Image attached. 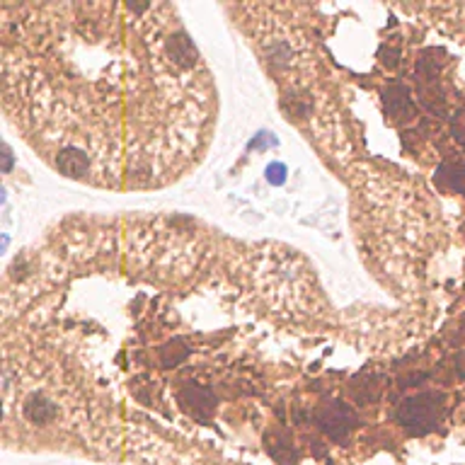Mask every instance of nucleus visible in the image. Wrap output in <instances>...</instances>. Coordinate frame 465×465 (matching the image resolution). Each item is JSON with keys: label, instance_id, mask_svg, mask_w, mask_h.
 Wrapping results in <instances>:
<instances>
[{"label": "nucleus", "instance_id": "nucleus-3", "mask_svg": "<svg viewBox=\"0 0 465 465\" xmlns=\"http://www.w3.org/2000/svg\"><path fill=\"white\" fill-rule=\"evenodd\" d=\"M56 167H58V172L66 175V177L78 180V177H85L87 172L92 170V160L80 151V148L66 146L58 151V155H56Z\"/></svg>", "mask_w": 465, "mask_h": 465}, {"label": "nucleus", "instance_id": "nucleus-6", "mask_svg": "<svg viewBox=\"0 0 465 465\" xmlns=\"http://www.w3.org/2000/svg\"><path fill=\"white\" fill-rule=\"evenodd\" d=\"M385 102H388V109L395 119H410V116H415V107H412L410 95H407L404 87H393V90H388Z\"/></svg>", "mask_w": 465, "mask_h": 465}, {"label": "nucleus", "instance_id": "nucleus-5", "mask_svg": "<svg viewBox=\"0 0 465 465\" xmlns=\"http://www.w3.org/2000/svg\"><path fill=\"white\" fill-rule=\"evenodd\" d=\"M25 415L34 424H46L56 417V407L44 398V395H34L25 402Z\"/></svg>", "mask_w": 465, "mask_h": 465}, {"label": "nucleus", "instance_id": "nucleus-7", "mask_svg": "<svg viewBox=\"0 0 465 465\" xmlns=\"http://www.w3.org/2000/svg\"><path fill=\"white\" fill-rule=\"evenodd\" d=\"M267 180L272 184H283V180H286V167H283L281 162H272V165L267 167Z\"/></svg>", "mask_w": 465, "mask_h": 465}, {"label": "nucleus", "instance_id": "nucleus-8", "mask_svg": "<svg viewBox=\"0 0 465 465\" xmlns=\"http://www.w3.org/2000/svg\"><path fill=\"white\" fill-rule=\"evenodd\" d=\"M10 167H12V153H10V148L6 146V172L10 170Z\"/></svg>", "mask_w": 465, "mask_h": 465}, {"label": "nucleus", "instance_id": "nucleus-4", "mask_svg": "<svg viewBox=\"0 0 465 465\" xmlns=\"http://www.w3.org/2000/svg\"><path fill=\"white\" fill-rule=\"evenodd\" d=\"M180 400H182L184 407H187L194 417H199V420H206V417L213 412V404H216L213 395L208 393L206 388H199V385L184 388L182 395H180Z\"/></svg>", "mask_w": 465, "mask_h": 465}, {"label": "nucleus", "instance_id": "nucleus-2", "mask_svg": "<svg viewBox=\"0 0 465 465\" xmlns=\"http://www.w3.org/2000/svg\"><path fill=\"white\" fill-rule=\"evenodd\" d=\"M315 420H318V426L329 439L342 441L356 426V412L344 402H329L320 407Z\"/></svg>", "mask_w": 465, "mask_h": 465}, {"label": "nucleus", "instance_id": "nucleus-1", "mask_svg": "<svg viewBox=\"0 0 465 465\" xmlns=\"http://www.w3.org/2000/svg\"><path fill=\"white\" fill-rule=\"evenodd\" d=\"M446 398L439 393H422L415 398L402 400V404L398 407V420L402 426L412 431V434H426L436 426L444 410Z\"/></svg>", "mask_w": 465, "mask_h": 465}]
</instances>
